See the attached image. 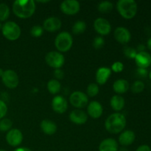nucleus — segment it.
Listing matches in <instances>:
<instances>
[{"mask_svg": "<svg viewBox=\"0 0 151 151\" xmlns=\"http://www.w3.org/2000/svg\"><path fill=\"white\" fill-rule=\"evenodd\" d=\"M124 54L127 58L131 59H134L137 55V52L135 49L132 48V47H126L124 49Z\"/></svg>", "mask_w": 151, "mask_h": 151, "instance_id": "2f4dec72", "label": "nucleus"}, {"mask_svg": "<svg viewBox=\"0 0 151 151\" xmlns=\"http://www.w3.org/2000/svg\"><path fill=\"white\" fill-rule=\"evenodd\" d=\"M54 75L56 78H58V79H62L63 77V75H64V74H63V71L60 70V69H55V70Z\"/></svg>", "mask_w": 151, "mask_h": 151, "instance_id": "c9c22d12", "label": "nucleus"}, {"mask_svg": "<svg viewBox=\"0 0 151 151\" xmlns=\"http://www.w3.org/2000/svg\"><path fill=\"white\" fill-rule=\"evenodd\" d=\"M139 68L147 69L151 64V55L147 52H139L134 58Z\"/></svg>", "mask_w": 151, "mask_h": 151, "instance_id": "dca6fc26", "label": "nucleus"}, {"mask_svg": "<svg viewBox=\"0 0 151 151\" xmlns=\"http://www.w3.org/2000/svg\"><path fill=\"white\" fill-rule=\"evenodd\" d=\"M13 125V122L10 119L7 118H4L0 121V131L5 132V131H9Z\"/></svg>", "mask_w": 151, "mask_h": 151, "instance_id": "c85d7f7f", "label": "nucleus"}, {"mask_svg": "<svg viewBox=\"0 0 151 151\" xmlns=\"http://www.w3.org/2000/svg\"><path fill=\"white\" fill-rule=\"evenodd\" d=\"M94 28L96 32L101 35H109L111 31L110 22L104 18H97L94 22Z\"/></svg>", "mask_w": 151, "mask_h": 151, "instance_id": "9d476101", "label": "nucleus"}, {"mask_svg": "<svg viewBox=\"0 0 151 151\" xmlns=\"http://www.w3.org/2000/svg\"><path fill=\"white\" fill-rule=\"evenodd\" d=\"M60 10L66 15H75L80 11L81 4L76 0H65L60 4Z\"/></svg>", "mask_w": 151, "mask_h": 151, "instance_id": "1a4fd4ad", "label": "nucleus"}, {"mask_svg": "<svg viewBox=\"0 0 151 151\" xmlns=\"http://www.w3.org/2000/svg\"><path fill=\"white\" fill-rule=\"evenodd\" d=\"M113 4L111 1H101L97 5V10L102 13H110L113 9Z\"/></svg>", "mask_w": 151, "mask_h": 151, "instance_id": "a878e982", "label": "nucleus"}, {"mask_svg": "<svg viewBox=\"0 0 151 151\" xmlns=\"http://www.w3.org/2000/svg\"><path fill=\"white\" fill-rule=\"evenodd\" d=\"M22 140H23V134L22 131L17 128L10 129L6 135V141L8 145L13 147L19 146L22 142Z\"/></svg>", "mask_w": 151, "mask_h": 151, "instance_id": "9b49d317", "label": "nucleus"}, {"mask_svg": "<svg viewBox=\"0 0 151 151\" xmlns=\"http://www.w3.org/2000/svg\"><path fill=\"white\" fill-rule=\"evenodd\" d=\"M4 71L1 68H0V78H1V77H2L3 74H4Z\"/></svg>", "mask_w": 151, "mask_h": 151, "instance_id": "79ce46f5", "label": "nucleus"}, {"mask_svg": "<svg viewBox=\"0 0 151 151\" xmlns=\"http://www.w3.org/2000/svg\"><path fill=\"white\" fill-rule=\"evenodd\" d=\"M69 119L75 125H83L88 120L87 114L81 109H75L69 114Z\"/></svg>", "mask_w": 151, "mask_h": 151, "instance_id": "2eb2a0df", "label": "nucleus"}, {"mask_svg": "<svg viewBox=\"0 0 151 151\" xmlns=\"http://www.w3.org/2000/svg\"><path fill=\"white\" fill-rule=\"evenodd\" d=\"M116 9L124 19H131L137 14L138 7L134 0H119L116 3Z\"/></svg>", "mask_w": 151, "mask_h": 151, "instance_id": "7ed1b4c3", "label": "nucleus"}, {"mask_svg": "<svg viewBox=\"0 0 151 151\" xmlns=\"http://www.w3.org/2000/svg\"><path fill=\"white\" fill-rule=\"evenodd\" d=\"M137 74H138L139 76L145 78V77L147 76V71L146 69H143V68H138L137 69Z\"/></svg>", "mask_w": 151, "mask_h": 151, "instance_id": "e433bc0d", "label": "nucleus"}, {"mask_svg": "<svg viewBox=\"0 0 151 151\" xmlns=\"http://www.w3.org/2000/svg\"><path fill=\"white\" fill-rule=\"evenodd\" d=\"M73 44V38L68 32H61L55 39V46L59 52H66L69 51Z\"/></svg>", "mask_w": 151, "mask_h": 151, "instance_id": "20e7f679", "label": "nucleus"}, {"mask_svg": "<svg viewBox=\"0 0 151 151\" xmlns=\"http://www.w3.org/2000/svg\"><path fill=\"white\" fill-rule=\"evenodd\" d=\"M125 99L120 95H114L110 100V105L115 111H120L125 106Z\"/></svg>", "mask_w": 151, "mask_h": 151, "instance_id": "5701e85b", "label": "nucleus"}, {"mask_svg": "<svg viewBox=\"0 0 151 151\" xmlns=\"http://www.w3.org/2000/svg\"><path fill=\"white\" fill-rule=\"evenodd\" d=\"M3 83L6 87L13 89L16 88L19 85V79L17 73L12 69H7L4 72L2 77H1Z\"/></svg>", "mask_w": 151, "mask_h": 151, "instance_id": "6e6552de", "label": "nucleus"}, {"mask_svg": "<svg viewBox=\"0 0 151 151\" xmlns=\"http://www.w3.org/2000/svg\"><path fill=\"white\" fill-rule=\"evenodd\" d=\"M114 91L116 94H124L129 89V83L125 79L116 80L113 84Z\"/></svg>", "mask_w": 151, "mask_h": 151, "instance_id": "4be33fe9", "label": "nucleus"}, {"mask_svg": "<svg viewBox=\"0 0 151 151\" xmlns=\"http://www.w3.org/2000/svg\"><path fill=\"white\" fill-rule=\"evenodd\" d=\"M114 38L116 41L122 44H126L130 41L131 35L130 31L124 27H118L114 30Z\"/></svg>", "mask_w": 151, "mask_h": 151, "instance_id": "f8f14e48", "label": "nucleus"}, {"mask_svg": "<svg viewBox=\"0 0 151 151\" xmlns=\"http://www.w3.org/2000/svg\"><path fill=\"white\" fill-rule=\"evenodd\" d=\"M69 102L74 107L77 109L85 108L88 103V98L86 94L80 91H74L69 97Z\"/></svg>", "mask_w": 151, "mask_h": 151, "instance_id": "0eeeda50", "label": "nucleus"}, {"mask_svg": "<svg viewBox=\"0 0 151 151\" xmlns=\"http://www.w3.org/2000/svg\"><path fill=\"white\" fill-rule=\"evenodd\" d=\"M1 32L5 38L10 41H16L21 35V28L16 22H7L2 25Z\"/></svg>", "mask_w": 151, "mask_h": 151, "instance_id": "39448f33", "label": "nucleus"}, {"mask_svg": "<svg viewBox=\"0 0 151 151\" xmlns=\"http://www.w3.org/2000/svg\"><path fill=\"white\" fill-rule=\"evenodd\" d=\"M138 50H139V52H144L145 46L144 45H139V46Z\"/></svg>", "mask_w": 151, "mask_h": 151, "instance_id": "a19ab883", "label": "nucleus"}, {"mask_svg": "<svg viewBox=\"0 0 151 151\" xmlns=\"http://www.w3.org/2000/svg\"><path fill=\"white\" fill-rule=\"evenodd\" d=\"M45 61L50 67L58 69L63 66L65 58L62 53L58 51L49 52L45 56Z\"/></svg>", "mask_w": 151, "mask_h": 151, "instance_id": "423d86ee", "label": "nucleus"}, {"mask_svg": "<svg viewBox=\"0 0 151 151\" xmlns=\"http://www.w3.org/2000/svg\"><path fill=\"white\" fill-rule=\"evenodd\" d=\"M0 151H6V150H1V149H0Z\"/></svg>", "mask_w": 151, "mask_h": 151, "instance_id": "a18cd8bd", "label": "nucleus"}, {"mask_svg": "<svg viewBox=\"0 0 151 151\" xmlns=\"http://www.w3.org/2000/svg\"><path fill=\"white\" fill-rule=\"evenodd\" d=\"M126 125V118L121 113H114L109 116L105 122V128L111 134L122 132Z\"/></svg>", "mask_w": 151, "mask_h": 151, "instance_id": "f03ea898", "label": "nucleus"}, {"mask_svg": "<svg viewBox=\"0 0 151 151\" xmlns=\"http://www.w3.org/2000/svg\"><path fill=\"white\" fill-rule=\"evenodd\" d=\"M52 108L58 114H63L68 109V103L66 99L60 95L55 96L52 100Z\"/></svg>", "mask_w": 151, "mask_h": 151, "instance_id": "ddd939ff", "label": "nucleus"}, {"mask_svg": "<svg viewBox=\"0 0 151 151\" xmlns=\"http://www.w3.org/2000/svg\"><path fill=\"white\" fill-rule=\"evenodd\" d=\"M149 78H150V79L151 80V71L150 72V73H149Z\"/></svg>", "mask_w": 151, "mask_h": 151, "instance_id": "37998d69", "label": "nucleus"}, {"mask_svg": "<svg viewBox=\"0 0 151 151\" xmlns=\"http://www.w3.org/2000/svg\"><path fill=\"white\" fill-rule=\"evenodd\" d=\"M1 27H2V25H1V24L0 23V29H1Z\"/></svg>", "mask_w": 151, "mask_h": 151, "instance_id": "c03bdc74", "label": "nucleus"}, {"mask_svg": "<svg viewBox=\"0 0 151 151\" xmlns=\"http://www.w3.org/2000/svg\"><path fill=\"white\" fill-rule=\"evenodd\" d=\"M136 151H151V149L147 145H142L139 146Z\"/></svg>", "mask_w": 151, "mask_h": 151, "instance_id": "4c0bfd02", "label": "nucleus"}, {"mask_svg": "<svg viewBox=\"0 0 151 151\" xmlns=\"http://www.w3.org/2000/svg\"><path fill=\"white\" fill-rule=\"evenodd\" d=\"M99 86L97 84L94 83H90L89 85L88 86L86 89V93H87V96H89V97H95L99 93Z\"/></svg>", "mask_w": 151, "mask_h": 151, "instance_id": "cd10ccee", "label": "nucleus"}, {"mask_svg": "<svg viewBox=\"0 0 151 151\" xmlns=\"http://www.w3.org/2000/svg\"><path fill=\"white\" fill-rule=\"evenodd\" d=\"M145 89V84L142 81H137L133 83L132 86H131V90L134 94H139L143 91Z\"/></svg>", "mask_w": 151, "mask_h": 151, "instance_id": "c756f323", "label": "nucleus"}, {"mask_svg": "<svg viewBox=\"0 0 151 151\" xmlns=\"http://www.w3.org/2000/svg\"><path fill=\"white\" fill-rule=\"evenodd\" d=\"M62 26V22L58 17L52 16L45 19L43 24V28L48 32H53L59 30Z\"/></svg>", "mask_w": 151, "mask_h": 151, "instance_id": "4468645a", "label": "nucleus"}, {"mask_svg": "<svg viewBox=\"0 0 151 151\" xmlns=\"http://www.w3.org/2000/svg\"><path fill=\"white\" fill-rule=\"evenodd\" d=\"M147 48L151 51V38H149L148 41H147Z\"/></svg>", "mask_w": 151, "mask_h": 151, "instance_id": "ea45409f", "label": "nucleus"}, {"mask_svg": "<svg viewBox=\"0 0 151 151\" xmlns=\"http://www.w3.org/2000/svg\"><path fill=\"white\" fill-rule=\"evenodd\" d=\"M14 151H32V150L29 148H27V147H19V148H16Z\"/></svg>", "mask_w": 151, "mask_h": 151, "instance_id": "58836bf2", "label": "nucleus"}, {"mask_svg": "<svg viewBox=\"0 0 151 151\" xmlns=\"http://www.w3.org/2000/svg\"><path fill=\"white\" fill-rule=\"evenodd\" d=\"M7 111V107L4 101L0 100V119H2L6 115Z\"/></svg>", "mask_w": 151, "mask_h": 151, "instance_id": "f704fd0d", "label": "nucleus"}, {"mask_svg": "<svg viewBox=\"0 0 151 151\" xmlns=\"http://www.w3.org/2000/svg\"><path fill=\"white\" fill-rule=\"evenodd\" d=\"M118 143L114 139L108 138L103 140L99 145V151H117Z\"/></svg>", "mask_w": 151, "mask_h": 151, "instance_id": "aec40b11", "label": "nucleus"}, {"mask_svg": "<svg viewBox=\"0 0 151 151\" xmlns=\"http://www.w3.org/2000/svg\"><path fill=\"white\" fill-rule=\"evenodd\" d=\"M86 29V24L83 21H77L72 26V32L75 35L83 33Z\"/></svg>", "mask_w": 151, "mask_h": 151, "instance_id": "393cba45", "label": "nucleus"}, {"mask_svg": "<svg viewBox=\"0 0 151 151\" xmlns=\"http://www.w3.org/2000/svg\"><path fill=\"white\" fill-rule=\"evenodd\" d=\"M44 33V28L39 25H35L30 29V34L34 38H39Z\"/></svg>", "mask_w": 151, "mask_h": 151, "instance_id": "7c9ffc66", "label": "nucleus"}, {"mask_svg": "<svg viewBox=\"0 0 151 151\" xmlns=\"http://www.w3.org/2000/svg\"><path fill=\"white\" fill-rule=\"evenodd\" d=\"M13 11L20 19H28L35 11V3L33 0H16L13 4Z\"/></svg>", "mask_w": 151, "mask_h": 151, "instance_id": "f257e3e1", "label": "nucleus"}, {"mask_svg": "<svg viewBox=\"0 0 151 151\" xmlns=\"http://www.w3.org/2000/svg\"><path fill=\"white\" fill-rule=\"evenodd\" d=\"M136 139V135L134 131L131 130H126L121 133L119 137V144L123 146H128L133 144Z\"/></svg>", "mask_w": 151, "mask_h": 151, "instance_id": "6ab92c4d", "label": "nucleus"}, {"mask_svg": "<svg viewBox=\"0 0 151 151\" xmlns=\"http://www.w3.org/2000/svg\"><path fill=\"white\" fill-rule=\"evenodd\" d=\"M10 16V8L5 3L0 4V21L3 22L8 19Z\"/></svg>", "mask_w": 151, "mask_h": 151, "instance_id": "bb28decb", "label": "nucleus"}, {"mask_svg": "<svg viewBox=\"0 0 151 151\" xmlns=\"http://www.w3.org/2000/svg\"><path fill=\"white\" fill-rule=\"evenodd\" d=\"M124 69V64L120 61H116L111 65V71L116 72V73H119L122 72Z\"/></svg>", "mask_w": 151, "mask_h": 151, "instance_id": "72a5a7b5", "label": "nucleus"}, {"mask_svg": "<svg viewBox=\"0 0 151 151\" xmlns=\"http://www.w3.org/2000/svg\"><path fill=\"white\" fill-rule=\"evenodd\" d=\"M111 75V69L108 67L99 68L96 72V81L99 85H104Z\"/></svg>", "mask_w": 151, "mask_h": 151, "instance_id": "a211bd4d", "label": "nucleus"}, {"mask_svg": "<svg viewBox=\"0 0 151 151\" xmlns=\"http://www.w3.org/2000/svg\"><path fill=\"white\" fill-rule=\"evenodd\" d=\"M40 127L43 132L47 135H53L57 131V125L53 121L44 119L41 121Z\"/></svg>", "mask_w": 151, "mask_h": 151, "instance_id": "412c9836", "label": "nucleus"}, {"mask_svg": "<svg viewBox=\"0 0 151 151\" xmlns=\"http://www.w3.org/2000/svg\"><path fill=\"white\" fill-rule=\"evenodd\" d=\"M87 112L88 115L93 119H98L102 116L103 108L101 103L97 101H91L87 107Z\"/></svg>", "mask_w": 151, "mask_h": 151, "instance_id": "f3484780", "label": "nucleus"}, {"mask_svg": "<svg viewBox=\"0 0 151 151\" xmlns=\"http://www.w3.org/2000/svg\"><path fill=\"white\" fill-rule=\"evenodd\" d=\"M105 44V41L103 39V37L101 36H97L94 39L92 43L93 47H94V49L96 50H99V49H101L102 47L104 46Z\"/></svg>", "mask_w": 151, "mask_h": 151, "instance_id": "473e14b6", "label": "nucleus"}, {"mask_svg": "<svg viewBox=\"0 0 151 151\" xmlns=\"http://www.w3.org/2000/svg\"><path fill=\"white\" fill-rule=\"evenodd\" d=\"M61 85L60 82L56 79H52L47 83V89L52 94H56L60 91Z\"/></svg>", "mask_w": 151, "mask_h": 151, "instance_id": "b1692460", "label": "nucleus"}]
</instances>
